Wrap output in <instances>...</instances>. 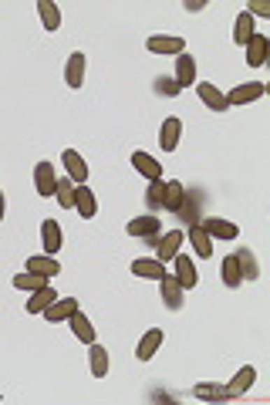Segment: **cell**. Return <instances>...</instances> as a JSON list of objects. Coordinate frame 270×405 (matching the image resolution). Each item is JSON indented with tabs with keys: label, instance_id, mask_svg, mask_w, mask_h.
<instances>
[{
	"label": "cell",
	"instance_id": "cell-8",
	"mask_svg": "<svg viewBox=\"0 0 270 405\" xmlns=\"http://www.w3.org/2000/svg\"><path fill=\"white\" fill-rule=\"evenodd\" d=\"M155 243H159V257H155V260H159V264H166V260H173L176 253L183 250V243H186V233H183V230H169L166 236H159Z\"/></svg>",
	"mask_w": 270,
	"mask_h": 405
},
{
	"label": "cell",
	"instance_id": "cell-35",
	"mask_svg": "<svg viewBox=\"0 0 270 405\" xmlns=\"http://www.w3.org/2000/svg\"><path fill=\"white\" fill-rule=\"evenodd\" d=\"M162 193H166V183H162V179L149 183V193H145V199H149V206H152V210H162Z\"/></svg>",
	"mask_w": 270,
	"mask_h": 405
},
{
	"label": "cell",
	"instance_id": "cell-2",
	"mask_svg": "<svg viewBox=\"0 0 270 405\" xmlns=\"http://www.w3.org/2000/svg\"><path fill=\"white\" fill-rule=\"evenodd\" d=\"M55 186H58L55 162H38V166H34V190H38V196L51 199V196H55Z\"/></svg>",
	"mask_w": 270,
	"mask_h": 405
},
{
	"label": "cell",
	"instance_id": "cell-11",
	"mask_svg": "<svg viewBox=\"0 0 270 405\" xmlns=\"http://www.w3.org/2000/svg\"><path fill=\"white\" fill-rule=\"evenodd\" d=\"M193 395L199 399V402H230L233 392L227 385H216V382H199V385H193Z\"/></svg>",
	"mask_w": 270,
	"mask_h": 405
},
{
	"label": "cell",
	"instance_id": "cell-32",
	"mask_svg": "<svg viewBox=\"0 0 270 405\" xmlns=\"http://www.w3.org/2000/svg\"><path fill=\"white\" fill-rule=\"evenodd\" d=\"M236 264H240V273H243V280H257L260 277V264H257V257L253 250H236Z\"/></svg>",
	"mask_w": 270,
	"mask_h": 405
},
{
	"label": "cell",
	"instance_id": "cell-37",
	"mask_svg": "<svg viewBox=\"0 0 270 405\" xmlns=\"http://www.w3.org/2000/svg\"><path fill=\"white\" fill-rule=\"evenodd\" d=\"M243 10H247L250 17H270V3H264V0H250Z\"/></svg>",
	"mask_w": 270,
	"mask_h": 405
},
{
	"label": "cell",
	"instance_id": "cell-31",
	"mask_svg": "<svg viewBox=\"0 0 270 405\" xmlns=\"http://www.w3.org/2000/svg\"><path fill=\"white\" fill-rule=\"evenodd\" d=\"M75 183L68 179V176H58V186H55V199H58V206L64 210H75Z\"/></svg>",
	"mask_w": 270,
	"mask_h": 405
},
{
	"label": "cell",
	"instance_id": "cell-15",
	"mask_svg": "<svg viewBox=\"0 0 270 405\" xmlns=\"http://www.w3.org/2000/svg\"><path fill=\"white\" fill-rule=\"evenodd\" d=\"M196 92H199V98H203V105L213 108V112H227V108H230V105H227V92H220V88L210 85V81L196 85Z\"/></svg>",
	"mask_w": 270,
	"mask_h": 405
},
{
	"label": "cell",
	"instance_id": "cell-16",
	"mask_svg": "<svg viewBox=\"0 0 270 405\" xmlns=\"http://www.w3.org/2000/svg\"><path fill=\"white\" fill-rule=\"evenodd\" d=\"M183 203H186V186H183L179 179H169V183H166V193H162V210L183 213Z\"/></svg>",
	"mask_w": 270,
	"mask_h": 405
},
{
	"label": "cell",
	"instance_id": "cell-24",
	"mask_svg": "<svg viewBox=\"0 0 270 405\" xmlns=\"http://www.w3.org/2000/svg\"><path fill=\"white\" fill-rule=\"evenodd\" d=\"M253 382H257V368H253V365H243L240 371H236V375H233V382H230L227 388L233 392V399H240L243 392H250V388H253Z\"/></svg>",
	"mask_w": 270,
	"mask_h": 405
},
{
	"label": "cell",
	"instance_id": "cell-36",
	"mask_svg": "<svg viewBox=\"0 0 270 405\" xmlns=\"http://www.w3.org/2000/svg\"><path fill=\"white\" fill-rule=\"evenodd\" d=\"M155 88L162 92V98H176L179 92H183V88H179V85L173 81V78H159V81H155Z\"/></svg>",
	"mask_w": 270,
	"mask_h": 405
},
{
	"label": "cell",
	"instance_id": "cell-30",
	"mask_svg": "<svg viewBox=\"0 0 270 405\" xmlns=\"http://www.w3.org/2000/svg\"><path fill=\"white\" fill-rule=\"evenodd\" d=\"M190 243L196 257H213V236L203 227H190Z\"/></svg>",
	"mask_w": 270,
	"mask_h": 405
},
{
	"label": "cell",
	"instance_id": "cell-5",
	"mask_svg": "<svg viewBox=\"0 0 270 405\" xmlns=\"http://www.w3.org/2000/svg\"><path fill=\"white\" fill-rule=\"evenodd\" d=\"M173 260H176V273H173V277L179 280V284H183V290H193L196 280H199V273H196V264L190 260V253L179 250Z\"/></svg>",
	"mask_w": 270,
	"mask_h": 405
},
{
	"label": "cell",
	"instance_id": "cell-1",
	"mask_svg": "<svg viewBox=\"0 0 270 405\" xmlns=\"http://www.w3.org/2000/svg\"><path fill=\"white\" fill-rule=\"evenodd\" d=\"M162 341H166V331H162V328H149L142 338H138V345H135V358H138V362H152L155 351L162 348Z\"/></svg>",
	"mask_w": 270,
	"mask_h": 405
},
{
	"label": "cell",
	"instance_id": "cell-39",
	"mask_svg": "<svg viewBox=\"0 0 270 405\" xmlns=\"http://www.w3.org/2000/svg\"><path fill=\"white\" fill-rule=\"evenodd\" d=\"M3 210H7V199H3V193H0V220H3Z\"/></svg>",
	"mask_w": 270,
	"mask_h": 405
},
{
	"label": "cell",
	"instance_id": "cell-29",
	"mask_svg": "<svg viewBox=\"0 0 270 405\" xmlns=\"http://www.w3.org/2000/svg\"><path fill=\"white\" fill-rule=\"evenodd\" d=\"M220 270H223V284H227L230 290H236L240 284H243V273H240V264H236V253H227Z\"/></svg>",
	"mask_w": 270,
	"mask_h": 405
},
{
	"label": "cell",
	"instance_id": "cell-38",
	"mask_svg": "<svg viewBox=\"0 0 270 405\" xmlns=\"http://www.w3.org/2000/svg\"><path fill=\"white\" fill-rule=\"evenodd\" d=\"M183 7H186V10H203V7H206V0H186V3H183Z\"/></svg>",
	"mask_w": 270,
	"mask_h": 405
},
{
	"label": "cell",
	"instance_id": "cell-33",
	"mask_svg": "<svg viewBox=\"0 0 270 405\" xmlns=\"http://www.w3.org/2000/svg\"><path fill=\"white\" fill-rule=\"evenodd\" d=\"M253 38V17L243 10V14H236V24H233V44H247V41Z\"/></svg>",
	"mask_w": 270,
	"mask_h": 405
},
{
	"label": "cell",
	"instance_id": "cell-34",
	"mask_svg": "<svg viewBox=\"0 0 270 405\" xmlns=\"http://www.w3.org/2000/svg\"><path fill=\"white\" fill-rule=\"evenodd\" d=\"M44 284H48V280H44V277H38V273H31V270H24V273H17V277H14V287L27 290V294H31V290H38V287H44Z\"/></svg>",
	"mask_w": 270,
	"mask_h": 405
},
{
	"label": "cell",
	"instance_id": "cell-40",
	"mask_svg": "<svg viewBox=\"0 0 270 405\" xmlns=\"http://www.w3.org/2000/svg\"><path fill=\"white\" fill-rule=\"evenodd\" d=\"M0 402H3V399H0Z\"/></svg>",
	"mask_w": 270,
	"mask_h": 405
},
{
	"label": "cell",
	"instance_id": "cell-13",
	"mask_svg": "<svg viewBox=\"0 0 270 405\" xmlns=\"http://www.w3.org/2000/svg\"><path fill=\"white\" fill-rule=\"evenodd\" d=\"M173 81L179 85V88H190V85L196 81V58L193 55H186V51L176 55V78Z\"/></svg>",
	"mask_w": 270,
	"mask_h": 405
},
{
	"label": "cell",
	"instance_id": "cell-19",
	"mask_svg": "<svg viewBox=\"0 0 270 405\" xmlns=\"http://www.w3.org/2000/svg\"><path fill=\"white\" fill-rule=\"evenodd\" d=\"M85 55L81 51H75L71 58H68V64H64V81H68V88H81L85 85Z\"/></svg>",
	"mask_w": 270,
	"mask_h": 405
},
{
	"label": "cell",
	"instance_id": "cell-3",
	"mask_svg": "<svg viewBox=\"0 0 270 405\" xmlns=\"http://www.w3.org/2000/svg\"><path fill=\"white\" fill-rule=\"evenodd\" d=\"M145 48H149L152 55H183V51H186V41L176 38V34H152V38L145 41Z\"/></svg>",
	"mask_w": 270,
	"mask_h": 405
},
{
	"label": "cell",
	"instance_id": "cell-7",
	"mask_svg": "<svg viewBox=\"0 0 270 405\" xmlns=\"http://www.w3.org/2000/svg\"><path fill=\"white\" fill-rule=\"evenodd\" d=\"M264 85L260 81H247V85H236L233 92H227V105H250L257 98H264Z\"/></svg>",
	"mask_w": 270,
	"mask_h": 405
},
{
	"label": "cell",
	"instance_id": "cell-10",
	"mask_svg": "<svg viewBox=\"0 0 270 405\" xmlns=\"http://www.w3.org/2000/svg\"><path fill=\"white\" fill-rule=\"evenodd\" d=\"M61 162H64V169H68V179H71L75 186H81V183L88 179V162H85V159H81L75 149H64V152H61Z\"/></svg>",
	"mask_w": 270,
	"mask_h": 405
},
{
	"label": "cell",
	"instance_id": "cell-18",
	"mask_svg": "<svg viewBox=\"0 0 270 405\" xmlns=\"http://www.w3.org/2000/svg\"><path fill=\"white\" fill-rule=\"evenodd\" d=\"M27 270L38 273V277H44V280H55V277L61 273V264L55 260V257L44 253V257H27Z\"/></svg>",
	"mask_w": 270,
	"mask_h": 405
},
{
	"label": "cell",
	"instance_id": "cell-27",
	"mask_svg": "<svg viewBox=\"0 0 270 405\" xmlns=\"http://www.w3.org/2000/svg\"><path fill=\"white\" fill-rule=\"evenodd\" d=\"M203 230L210 233V236H216V240H236V233H240L236 223H230V220H216V216L203 223Z\"/></svg>",
	"mask_w": 270,
	"mask_h": 405
},
{
	"label": "cell",
	"instance_id": "cell-20",
	"mask_svg": "<svg viewBox=\"0 0 270 405\" xmlns=\"http://www.w3.org/2000/svg\"><path fill=\"white\" fill-rule=\"evenodd\" d=\"M58 297H55V287L51 284H44V287L31 290V301H27V314H44V311L51 308Z\"/></svg>",
	"mask_w": 270,
	"mask_h": 405
},
{
	"label": "cell",
	"instance_id": "cell-17",
	"mask_svg": "<svg viewBox=\"0 0 270 405\" xmlns=\"http://www.w3.org/2000/svg\"><path fill=\"white\" fill-rule=\"evenodd\" d=\"M41 243H44V253H48V257H58V250H61V223L44 220V223H41Z\"/></svg>",
	"mask_w": 270,
	"mask_h": 405
},
{
	"label": "cell",
	"instance_id": "cell-23",
	"mask_svg": "<svg viewBox=\"0 0 270 405\" xmlns=\"http://www.w3.org/2000/svg\"><path fill=\"white\" fill-rule=\"evenodd\" d=\"M132 273L135 277H145V280H162V277H166V264H159V260H152V257L132 260Z\"/></svg>",
	"mask_w": 270,
	"mask_h": 405
},
{
	"label": "cell",
	"instance_id": "cell-28",
	"mask_svg": "<svg viewBox=\"0 0 270 405\" xmlns=\"http://www.w3.org/2000/svg\"><path fill=\"white\" fill-rule=\"evenodd\" d=\"M38 14H41V24H44V31H58L61 27V7L55 0H41L38 3Z\"/></svg>",
	"mask_w": 270,
	"mask_h": 405
},
{
	"label": "cell",
	"instance_id": "cell-22",
	"mask_svg": "<svg viewBox=\"0 0 270 405\" xmlns=\"http://www.w3.org/2000/svg\"><path fill=\"white\" fill-rule=\"evenodd\" d=\"M88 365H92V375H95V378H105V375H108V365H112V362H108V348L92 341V345H88Z\"/></svg>",
	"mask_w": 270,
	"mask_h": 405
},
{
	"label": "cell",
	"instance_id": "cell-14",
	"mask_svg": "<svg viewBox=\"0 0 270 405\" xmlns=\"http://www.w3.org/2000/svg\"><path fill=\"white\" fill-rule=\"evenodd\" d=\"M159 290H162V301H166V308H169V311L183 308V284L176 280L173 273H166V277L159 280Z\"/></svg>",
	"mask_w": 270,
	"mask_h": 405
},
{
	"label": "cell",
	"instance_id": "cell-25",
	"mask_svg": "<svg viewBox=\"0 0 270 405\" xmlns=\"http://www.w3.org/2000/svg\"><path fill=\"white\" fill-rule=\"evenodd\" d=\"M75 210L81 213V220H92V216H95V213H98L95 193H92V190H88L85 183H81V186H78V190H75Z\"/></svg>",
	"mask_w": 270,
	"mask_h": 405
},
{
	"label": "cell",
	"instance_id": "cell-26",
	"mask_svg": "<svg viewBox=\"0 0 270 405\" xmlns=\"http://www.w3.org/2000/svg\"><path fill=\"white\" fill-rule=\"evenodd\" d=\"M75 311H78V301H75V297H61V301H55L51 308L44 311V318H48L51 325H58V321H68Z\"/></svg>",
	"mask_w": 270,
	"mask_h": 405
},
{
	"label": "cell",
	"instance_id": "cell-6",
	"mask_svg": "<svg viewBox=\"0 0 270 405\" xmlns=\"http://www.w3.org/2000/svg\"><path fill=\"white\" fill-rule=\"evenodd\" d=\"M243 51H247V64H250V68H264V64H267V51H270V38L267 34H253V38L243 44Z\"/></svg>",
	"mask_w": 270,
	"mask_h": 405
},
{
	"label": "cell",
	"instance_id": "cell-4",
	"mask_svg": "<svg viewBox=\"0 0 270 405\" xmlns=\"http://www.w3.org/2000/svg\"><path fill=\"white\" fill-rule=\"evenodd\" d=\"M159 220L155 216H135V220H129V227H125V233L129 236H138V240H159Z\"/></svg>",
	"mask_w": 270,
	"mask_h": 405
},
{
	"label": "cell",
	"instance_id": "cell-9",
	"mask_svg": "<svg viewBox=\"0 0 270 405\" xmlns=\"http://www.w3.org/2000/svg\"><path fill=\"white\" fill-rule=\"evenodd\" d=\"M132 166H135V173L145 176L149 183H155V179H162V176H166V173H162V162H159V159H152L149 152H138V149L132 152Z\"/></svg>",
	"mask_w": 270,
	"mask_h": 405
},
{
	"label": "cell",
	"instance_id": "cell-21",
	"mask_svg": "<svg viewBox=\"0 0 270 405\" xmlns=\"http://www.w3.org/2000/svg\"><path fill=\"white\" fill-rule=\"evenodd\" d=\"M68 325H71V331H75V338L81 341V345H92V341H95V328H92V321L85 318V311L81 308L68 318Z\"/></svg>",
	"mask_w": 270,
	"mask_h": 405
},
{
	"label": "cell",
	"instance_id": "cell-12",
	"mask_svg": "<svg viewBox=\"0 0 270 405\" xmlns=\"http://www.w3.org/2000/svg\"><path fill=\"white\" fill-rule=\"evenodd\" d=\"M179 135H183V122L176 115H169L162 122V129H159V145H162V152H173L176 145H179Z\"/></svg>",
	"mask_w": 270,
	"mask_h": 405
}]
</instances>
